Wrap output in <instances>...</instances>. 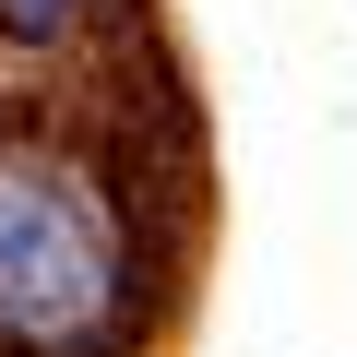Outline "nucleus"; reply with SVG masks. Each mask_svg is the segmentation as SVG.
Listing matches in <instances>:
<instances>
[{
	"instance_id": "nucleus-1",
	"label": "nucleus",
	"mask_w": 357,
	"mask_h": 357,
	"mask_svg": "<svg viewBox=\"0 0 357 357\" xmlns=\"http://www.w3.org/2000/svg\"><path fill=\"white\" fill-rule=\"evenodd\" d=\"M119 321V227L48 155H0V345L84 357Z\"/></svg>"
},
{
	"instance_id": "nucleus-2",
	"label": "nucleus",
	"mask_w": 357,
	"mask_h": 357,
	"mask_svg": "<svg viewBox=\"0 0 357 357\" xmlns=\"http://www.w3.org/2000/svg\"><path fill=\"white\" fill-rule=\"evenodd\" d=\"M72 13H84V0H0V24H13V36H60Z\"/></svg>"
}]
</instances>
